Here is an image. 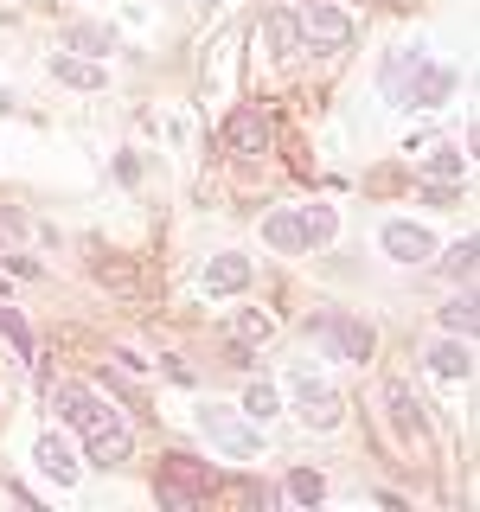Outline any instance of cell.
<instances>
[{"label":"cell","instance_id":"cell-1","mask_svg":"<svg viewBox=\"0 0 480 512\" xmlns=\"http://www.w3.org/2000/svg\"><path fill=\"white\" fill-rule=\"evenodd\" d=\"M52 404H58V416L84 436V448H90V461L96 468H122L128 455H135V442H128V429H122V416L103 404L96 391H84V384H58L52 391Z\"/></svg>","mask_w":480,"mask_h":512},{"label":"cell","instance_id":"cell-2","mask_svg":"<svg viewBox=\"0 0 480 512\" xmlns=\"http://www.w3.org/2000/svg\"><path fill=\"white\" fill-rule=\"evenodd\" d=\"M199 429H205V442L231 461H250L256 448H263V429H256V416H244V404H205Z\"/></svg>","mask_w":480,"mask_h":512},{"label":"cell","instance_id":"cell-3","mask_svg":"<svg viewBox=\"0 0 480 512\" xmlns=\"http://www.w3.org/2000/svg\"><path fill=\"white\" fill-rule=\"evenodd\" d=\"M212 487H218V468H205V461H192V455H167V461H160V506L192 512V506H205Z\"/></svg>","mask_w":480,"mask_h":512},{"label":"cell","instance_id":"cell-4","mask_svg":"<svg viewBox=\"0 0 480 512\" xmlns=\"http://www.w3.org/2000/svg\"><path fill=\"white\" fill-rule=\"evenodd\" d=\"M295 32H301V45H314V52H346V45L359 39V20L340 13L333 0H301Z\"/></svg>","mask_w":480,"mask_h":512},{"label":"cell","instance_id":"cell-5","mask_svg":"<svg viewBox=\"0 0 480 512\" xmlns=\"http://www.w3.org/2000/svg\"><path fill=\"white\" fill-rule=\"evenodd\" d=\"M308 340L333 346V359H372V327L352 320V314H333V308L308 320Z\"/></svg>","mask_w":480,"mask_h":512},{"label":"cell","instance_id":"cell-6","mask_svg":"<svg viewBox=\"0 0 480 512\" xmlns=\"http://www.w3.org/2000/svg\"><path fill=\"white\" fill-rule=\"evenodd\" d=\"M295 410H301L308 429H333L346 404H340V391H333L327 378H308V365H301V372H295Z\"/></svg>","mask_w":480,"mask_h":512},{"label":"cell","instance_id":"cell-7","mask_svg":"<svg viewBox=\"0 0 480 512\" xmlns=\"http://www.w3.org/2000/svg\"><path fill=\"white\" fill-rule=\"evenodd\" d=\"M429 64L423 45H397L391 58H384V71H378V90H384V103H410V84H416V71Z\"/></svg>","mask_w":480,"mask_h":512},{"label":"cell","instance_id":"cell-8","mask_svg":"<svg viewBox=\"0 0 480 512\" xmlns=\"http://www.w3.org/2000/svg\"><path fill=\"white\" fill-rule=\"evenodd\" d=\"M384 410H391V423H397V436H404V442H423V436H429L423 397H416L404 378H391V384H384Z\"/></svg>","mask_w":480,"mask_h":512},{"label":"cell","instance_id":"cell-9","mask_svg":"<svg viewBox=\"0 0 480 512\" xmlns=\"http://www.w3.org/2000/svg\"><path fill=\"white\" fill-rule=\"evenodd\" d=\"M384 256H391V263H429V256H436V237L423 231V224H404V218H391L384 224Z\"/></svg>","mask_w":480,"mask_h":512},{"label":"cell","instance_id":"cell-10","mask_svg":"<svg viewBox=\"0 0 480 512\" xmlns=\"http://www.w3.org/2000/svg\"><path fill=\"white\" fill-rule=\"evenodd\" d=\"M224 148H231V154H263L269 148V122L256 116V109H231V122H224Z\"/></svg>","mask_w":480,"mask_h":512},{"label":"cell","instance_id":"cell-11","mask_svg":"<svg viewBox=\"0 0 480 512\" xmlns=\"http://www.w3.org/2000/svg\"><path fill=\"white\" fill-rule=\"evenodd\" d=\"M244 282H250V256H237V250L212 256V263H205V276H199V288H205V295H237Z\"/></svg>","mask_w":480,"mask_h":512},{"label":"cell","instance_id":"cell-12","mask_svg":"<svg viewBox=\"0 0 480 512\" xmlns=\"http://www.w3.org/2000/svg\"><path fill=\"white\" fill-rule=\"evenodd\" d=\"M45 71H52L58 84H71V90H103V64H96V58H77V52H52V58H45Z\"/></svg>","mask_w":480,"mask_h":512},{"label":"cell","instance_id":"cell-13","mask_svg":"<svg viewBox=\"0 0 480 512\" xmlns=\"http://www.w3.org/2000/svg\"><path fill=\"white\" fill-rule=\"evenodd\" d=\"M448 96H455V71H448V64H423L416 84H410V103L416 109H442Z\"/></svg>","mask_w":480,"mask_h":512},{"label":"cell","instance_id":"cell-14","mask_svg":"<svg viewBox=\"0 0 480 512\" xmlns=\"http://www.w3.org/2000/svg\"><path fill=\"white\" fill-rule=\"evenodd\" d=\"M295 231H301V250H308V244H333L340 218H333V205H301V212H295Z\"/></svg>","mask_w":480,"mask_h":512},{"label":"cell","instance_id":"cell-15","mask_svg":"<svg viewBox=\"0 0 480 512\" xmlns=\"http://www.w3.org/2000/svg\"><path fill=\"white\" fill-rule=\"evenodd\" d=\"M429 372H436V378H468V372H474L468 340H442L436 352H429Z\"/></svg>","mask_w":480,"mask_h":512},{"label":"cell","instance_id":"cell-16","mask_svg":"<svg viewBox=\"0 0 480 512\" xmlns=\"http://www.w3.org/2000/svg\"><path fill=\"white\" fill-rule=\"evenodd\" d=\"M32 461H39V468H45V474H52V480H58V487H71V480H77V461H71V448H64L58 436H45L39 448H32Z\"/></svg>","mask_w":480,"mask_h":512},{"label":"cell","instance_id":"cell-17","mask_svg":"<svg viewBox=\"0 0 480 512\" xmlns=\"http://www.w3.org/2000/svg\"><path fill=\"white\" fill-rule=\"evenodd\" d=\"M109 45H116V32H109V26H71V52L77 58H96V64H103Z\"/></svg>","mask_w":480,"mask_h":512},{"label":"cell","instance_id":"cell-18","mask_svg":"<svg viewBox=\"0 0 480 512\" xmlns=\"http://www.w3.org/2000/svg\"><path fill=\"white\" fill-rule=\"evenodd\" d=\"M90 269H96V282H109V288H141V276L122 263V256H109V250H96V256H90Z\"/></svg>","mask_w":480,"mask_h":512},{"label":"cell","instance_id":"cell-19","mask_svg":"<svg viewBox=\"0 0 480 512\" xmlns=\"http://www.w3.org/2000/svg\"><path fill=\"white\" fill-rule=\"evenodd\" d=\"M288 500H295V506H320V500H327V480H320L314 468H295V474H288Z\"/></svg>","mask_w":480,"mask_h":512},{"label":"cell","instance_id":"cell-20","mask_svg":"<svg viewBox=\"0 0 480 512\" xmlns=\"http://www.w3.org/2000/svg\"><path fill=\"white\" fill-rule=\"evenodd\" d=\"M442 327H448V333H461V340H468V333L480 327V301H474V295L448 301V308H442Z\"/></svg>","mask_w":480,"mask_h":512},{"label":"cell","instance_id":"cell-21","mask_svg":"<svg viewBox=\"0 0 480 512\" xmlns=\"http://www.w3.org/2000/svg\"><path fill=\"white\" fill-rule=\"evenodd\" d=\"M423 173H429V180H468V160H461L455 148H429Z\"/></svg>","mask_w":480,"mask_h":512},{"label":"cell","instance_id":"cell-22","mask_svg":"<svg viewBox=\"0 0 480 512\" xmlns=\"http://www.w3.org/2000/svg\"><path fill=\"white\" fill-rule=\"evenodd\" d=\"M474 263H480V237H461V244L442 256V269H448L455 282H468V276H474Z\"/></svg>","mask_w":480,"mask_h":512},{"label":"cell","instance_id":"cell-23","mask_svg":"<svg viewBox=\"0 0 480 512\" xmlns=\"http://www.w3.org/2000/svg\"><path fill=\"white\" fill-rule=\"evenodd\" d=\"M263 237H269V244H276V250H301L295 212H269V218H263Z\"/></svg>","mask_w":480,"mask_h":512},{"label":"cell","instance_id":"cell-24","mask_svg":"<svg viewBox=\"0 0 480 512\" xmlns=\"http://www.w3.org/2000/svg\"><path fill=\"white\" fill-rule=\"evenodd\" d=\"M276 410H282V404H276V384L256 378L250 391H244V416H256V423H263V416H276Z\"/></svg>","mask_w":480,"mask_h":512},{"label":"cell","instance_id":"cell-25","mask_svg":"<svg viewBox=\"0 0 480 512\" xmlns=\"http://www.w3.org/2000/svg\"><path fill=\"white\" fill-rule=\"evenodd\" d=\"M269 333H276V320H269V314H256V308H244V314H237V340H250V346H263V340H269Z\"/></svg>","mask_w":480,"mask_h":512},{"label":"cell","instance_id":"cell-26","mask_svg":"<svg viewBox=\"0 0 480 512\" xmlns=\"http://www.w3.org/2000/svg\"><path fill=\"white\" fill-rule=\"evenodd\" d=\"M269 45H276V58H288L301 45V32H295V20L288 13H269Z\"/></svg>","mask_w":480,"mask_h":512},{"label":"cell","instance_id":"cell-27","mask_svg":"<svg viewBox=\"0 0 480 512\" xmlns=\"http://www.w3.org/2000/svg\"><path fill=\"white\" fill-rule=\"evenodd\" d=\"M224 365H237V372H250V365H256V346H250V340H231V346H224Z\"/></svg>","mask_w":480,"mask_h":512},{"label":"cell","instance_id":"cell-28","mask_svg":"<svg viewBox=\"0 0 480 512\" xmlns=\"http://www.w3.org/2000/svg\"><path fill=\"white\" fill-rule=\"evenodd\" d=\"M7 269H13V276H26V282H39V276H45V269L32 263V256H7Z\"/></svg>","mask_w":480,"mask_h":512}]
</instances>
